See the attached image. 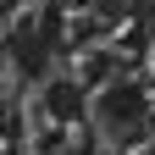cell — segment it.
<instances>
[{"label":"cell","mask_w":155,"mask_h":155,"mask_svg":"<svg viewBox=\"0 0 155 155\" xmlns=\"http://www.w3.org/2000/svg\"><path fill=\"white\" fill-rule=\"evenodd\" d=\"M94 122H100L105 139L133 144L144 133V122H150V94L139 83H127V78H116V83H105L100 94H94Z\"/></svg>","instance_id":"6da1fadb"},{"label":"cell","mask_w":155,"mask_h":155,"mask_svg":"<svg viewBox=\"0 0 155 155\" xmlns=\"http://www.w3.org/2000/svg\"><path fill=\"white\" fill-rule=\"evenodd\" d=\"M6 50H11V61H17L22 78H45L50 72V55H55V33L45 22H33V17H22L17 33L6 39Z\"/></svg>","instance_id":"7a4b0ae2"},{"label":"cell","mask_w":155,"mask_h":155,"mask_svg":"<svg viewBox=\"0 0 155 155\" xmlns=\"http://www.w3.org/2000/svg\"><path fill=\"white\" fill-rule=\"evenodd\" d=\"M39 100H45V111L55 116V122H78V116L89 111V100H83V83H78V78H45Z\"/></svg>","instance_id":"3957f363"}]
</instances>
